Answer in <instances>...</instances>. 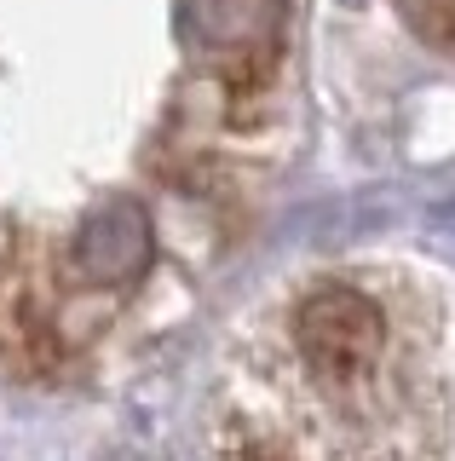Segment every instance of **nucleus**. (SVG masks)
I'll list each match as a JSON object with an SVG mask.
<instances>
[{
    "instance_id": "obj_1",
    "label": "nucleus",
    "mask_w": 455,
    "mask_h": 461,
    "mask_svg": "<svg viewBox=\"0 0 455 461\" xmlns=\"http://www.w3.org/2000/svg\"><path fill=\"white\" fill-rule=\"evenodd\" d=\"M380 340H387V317L363 288L323 283L294 312V346H300L306 369L317 381H335V386L363 381L380 357Z\"/></svg>"
},
{
    "instance_id": "obj_2",
    "label": "nucleus",
    "mask_w": 455,
    "mask_h": 461,
    "mask_svg": "<svg viewBox=\"0 0 455 461\" xmlns=\"http://www.w3.org/2000/svg\"><path fill=\"white\" fill-rule=\"evenodd\" d=\"M76 266L104 288L133 283L138 271L150 266V220H145V208H138L133 196L98 202L76 230Z\"/></svg>"
},
{
    "instance_id": "obj_4",
    "label": "nucleus",
    "mask_w": 455,
    "mask_h": 461,
    "mask_svg": "<svg viewBox=\"0 0 455 461\" xmlns=\"http://www.w3.org/2000/svg\"><path fill=\"white\" fill-rule=\"evenodd\" d=\"M236 461H282V456H277V450H265V444H248V450L236 456Z\"/></svg>"
},
{
    "instance_id": "obj_3",
    "label": "nucleus",
    "mask_w": 455,
    "mask_h": 461,
    "mask_svg": "<svg viewBox=\"0 0 455 461\" xmlns=\"http://www.w3.org/2000/svg\"><path fill=\"white\" fill-rule=\"evenodd\" d=\"M184 23L208 52L265 58L277 41V0H184Z\"/></svg>"
}]
</instances>
